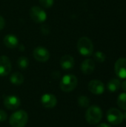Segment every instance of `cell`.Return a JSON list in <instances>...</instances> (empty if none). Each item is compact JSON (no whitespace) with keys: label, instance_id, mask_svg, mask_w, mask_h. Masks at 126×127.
<instances>
[{"label":"cell","instance_id":"obj_1","mask_svg":"<svg viewBox=\"0 0 126 127\" xmlns=\"http://www.w3.org/2000/svg\"><path fill=\"white\" fill-rule=\"evenodd\" d=\"M28 121V115L25 110H18L13 112L9 118L10 125L12 127H24Z\"/></svg>","mask_w":126,"mask_h":127},{"label":"cell","instance_id":"obj_2","mask_svg":"<svg viewBox=\"0 0 126 127\" xmlns=\"http://www.w3.org/2000/svg\"><path fill=\"white\" fill-rule=\"evenodd\" d=\"M77 50L81 55L89 57L94 53V44L88 37L82 36L77 42Z\"/></svg>","mask_w":126,"mask_h":127},{"label":"cell","instance_id":"obj_3","mask_svg":"<svg viewBox=\"0 0 126 127\" xmlns=\"http://www.w3.org/2000/svg\"><path fill=\"white\" fill-rule=\"evenodd\" d=\"M102 118V109L97 106H90L85 112V120L91 125L97 124L100 122Z\"/></svg>","mask_w":126,"mask_h":127},{"label":"cell","instance_id":"obj_4","mask_svg":"<svg viewBox=\"0 0 126 127\" xmlns=\"http://www.w3.org/2000/svg\"><path fill=\"white\" fill-rule=\"evenodd\" d=\"M78 84L77 77L71 74L65 75L60 81V89L64 92H71L74 90Z\"/></svg>","mask_w":126,"mask_h":127},{"label":"cell","instance_id":"obj_5","mask_svg":"<svg viewBox=\"0 0 126 127\" xmlns=\"http://www.w3.org/2000/svg\"><path fill=\"white\" fill-rule=\"evenodd\" d=\"M107 120L112 125H119L124 120L123 114L116 108H111L107 112Z\"/></svg>","mask_w":126,"mask_h":127},{"label":"cell","instance_id":"obj_6","mask_svg":"<svg viewBox=\"0 0 126 127\" xmlns=\"http://www.w3.org/2000/svg\"><path fill=\"white\" fill-rule=\"evenodd\" d=\"M30 19L36 23H42L47 19L45 11L39 6H33L29 11Z\"/></svg>","mask_w":126,"mask_h":127},{"label":"cell","instance_id":"obj_7","mask_svg":"<svg viewBox=\"0 0 126 127\" xmlns=\"http://www.w3.org/2000/svg\"><path fill=\"white\" fill-rule=\"evenodd\" d=\"M33 56L38 62L45 63L49 60L50 52L46 48L43 46H38L34 48L33 51Z\"/></svg>","mask_w":126,"mask_h":127},{"label":"cell","instance_id":"obj_8","mask_svg":"<svg viewBox=\"0 0 126 127\" xmlns=\"http://www.w3.org/2000/svg\"><path fill=\"white\" fill-rule=\"evenodd\" d=\"M12 65L10 60L8 57L0 56V77H5L11 71Z\"/></svg>","mask_w":126,"mask_h":127},{"label":"cell","instance_id":"obj_9","mask_svg":"<svg viewBox=\"0 0 126 127\" xmlns=\"http://www.w3.org/2000/svg\"><path fill=\"white\" fill-rule=\"evenodd\" d=\"M114 71L117 77L121 79L126 78V58L121 57L118 59L114 65Z\"/></svg>","mask_w":126,"mask_h":127},{"label":"cell","instance_id":"obj_10","mask_svg":"<svg viewBox=\"0 0 126 127\" xmlns=\"http://www.w3.org/2000/svg\"><path fill=\"white\" fill-rule=\"evenodd\" d=\"M88 90L94 95H100L103 94L105 91V86L102 81L99 80H93L88 83Z\"/></svg>","mask_w":126,"mask_h":127},{"label":"cell","instance_id":"obj_11","mask_svg":"<svg viewBox=\"0 0 126 127\" xmlns=\"http://www.w3.org/2000/svg\"><path fill=\"white\" fill-rule=\"evenodd\" d=\"M21 104L20 99L15 95L7 96L4 99V106L9 110H15L19 108Z\"/></svg>","mask_w":126,"mask_h":127},{"label":"cell","instance_id":"obj_12","mask_svg":"<svg viewBox=\"0 0 126 127\" xmlns=\"http://www.w3.org/2000/svg\"><path fill=\"white\" fill-rule=\"evenodd\" d=\"M42 105L47 109H52L57 104V100L56 96L52 94H45L41 97Z\"/></svg>","mask_w":126,"mask_h":127},{"label":"cell","instance_id":"obj_13","mask_svg":"<svg viewBox=\"0 0 126 127\" xmlns=\"http://www.w3.org/2000/svg\"><path fill=\"white\" fill-rule=\"evenodd\" d=\"M60 65L64 70H70L74 68L75 61L74 57L70 54H65L60 59Z\"/></svg>","mask_w":126,"mask_h":127},{"label":"cell","instance_id":"obj_14","mask_svg":"<svg viewBox=\"0 0 126 127\" xmlns=\"http://www.w3.org/2000/svg\"><path fill=\"white\" fill-rule=\"evenodd\" d=\"M95 69V62L91 59L85 60L81 64V70L84 74L88 75L94 72Z\"/></svg>","mask_w":126,"mask_h":127},{"label":"cell","instance_id":"obj_15","mask_svg":"<svg viewBox=\"0 0 126 127\" xmlns=\"http://www.w3.org/2000/svg\"><path fill=\"white\" fill-rule=\"evenodd\" d=\"M3 42L8 48H15L19 45V39L13 34H7L4 36Z\"/></svg>","mask_w":126,"mask_h":127},{"label":"cell","instance_id":"obj_16","mask_svg":"<svg viewBox=\"0 0 126 127\" xmlns=\"http://www.w3.org/2000/svg\"><path fill=\"white\" fill-rule=\"evenodd\" d=\"M25 80L24 76L22 75V74H21L19 71L14 72L11 74L10 77V81L12 84L16 85V86H19L22 85L23 83Z\"/></svg>","mask_w":126,"mask_h":127},{"label":"cell","instance_id":"obj_17","mask_svg":"<svg viewBox=\"0 0 126 127\" xmlns=\"http://www.w3.org/2000/svg\"><path fill=\"white\" fill-rule=\"evenodd\" d=\"M108 89L109 92L114 93L117 91H118L120 87H121V83L120 81L118 80V79H116V78H114V79H111L108 83Z\"/></svg>","mask_w":126,"mask_h":127},{"label":"cell","instance_id":"obj_18","mask_svg":"<svg viewBox=\"0 0 126 127\" xmlns=\"http://www.w3.org/2000/svg\"><path fill=\"white\" fill-rule=\"evenodd\" d=\"M17 64H18V66L22 70H25L29 65V60L26 57H24V56L20 57L17 60Z\"/></svg>","mask_w":126,"mask_h":127},{"label":"cell","instance_id":"obj_19","mask_svg":"<svg viewBox=\"0 0 126 127\" xmlns=\"http://www.w3.org/2000/svg\"><path fill=\"white\" fill-rule=\"evenodd\" d=\"M117 103L121 109L126 110V93H122L119 95Z\"/></svg>","mask_w":126,"mask_h":127},{"label":"cell","instance_id":"obj_20","mask_svg":"<svg viewBox=\"0 0 126 127\" xmlns=\"http://www.w3.org/2000/svg\"><path fill=\"white\" fill-rule=\"evenodd\" d=\"M77 102H78V105L82 108H86V107H88L89 106V104H90V100L88 97L86 96H84V95H82V96H79L78 97V100H77Z\"/></svg>","mask_w":126,"mask_h":127},{"label":"cell","instance_id":"obj_21","mask_svg":"<svg viewBox=\"0 0 126 127\" xmlns=\"http://www.w3.org/2000/svg\"><path fill=\"white\" fill-rule=\"evenodd\" d=\"M94 59L98 63H103L106 59V56L102 51H97L94 54Z\"/></svg>","mask_w":126,"mask_h":127},{"label":"cell","instance_id":"obj_22","mask_svg":"<svg viewBox=\"0 0 126 127\" xmlns=\"http://www.w3.org/2000/svg\"><path fill=\"white\" fill-rule=\"evenodd\" d=\"M39 4L45 8H50L53 6L54 0H39Z\"/></svg>","mask_w":126,"mask_h":127},{"label":"cell","instance_id":"obj_23","mask_svg":"<svg viewBox=\"0 0 126 127\" xmlns=\"http://www.w3.org/2000/svg\"><path fill=\"white\" fill-rule=\"evenodd\" d=\"M7 112L2 109H0V123L5 121L7 120Z\"/></svg>","mask_w":126,"mask_h":127},{"label":"cell","instance_id":"obj_24","mask_svg":"<svg viewBox=\"0 0 126 127\" xmlns=\"http://www.w3.org/2000/svg\"><path fill=\"white\" fill-rule=\"evenodd\" d=\"M41 31L44 35H48L50 33V28L47 25H42L41 27Z\"/></svg>","mask_w":126,"mask_h":127},{"label":"cell","instance_id":"obj_25","mask_svg":"<svg viewBox=\"0 0 126 127\" xmlns=\"http://www.w3.org/2000/svg\"><path fill=\"white\" fill-rule=\"evenodd\" d=\"M5 26V20L2 16L0 15V31H1Z\"/></svg>","mask_w":126,"mask_h":127},{"label":"cell","instance_id":"obj_26","mask_svg":"<svg viewBox=\"0 0 126 127\" xmlns=\"http://www.w3.org/2000/svg\"><path fill=\"white\" fill-rule=\"evenodd\" d=\"M121 88L123 89V90L124 92H126V80L123 82V83L121 84Z\"/></svg>","mask_w":126,"mask_h":127},{"label":"cell","instance_id":"obj_27","mask_svg":"<svg viewBox=\"0 0 126 127\" xmlns=\"http://www.w3.org/2000/svg\"><path fill=\"white\" fill-rule=\"evenodd\" d=\"M97 127H111L110 125L107 124H99Z\"/></svg>","mask_w":126,"mask_h":127},{"label":"cell","instance_id":"obj_28","mask_svg":"<svg viewBox=\"0 0 126 127\" xmlns=\"http://www.w3.org/2000/svg\"><path fill=\"white\" fill-rule=\"evenodd\" d=\"M123 117H124V118L126 120V112L123 114Z\"/></svg>","mask_w":126,"mask_h":127}]
</instances>
